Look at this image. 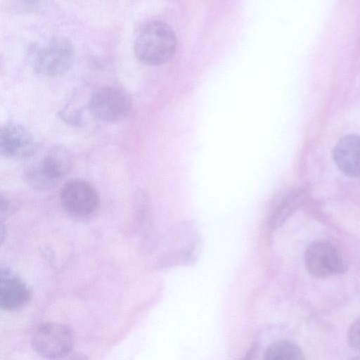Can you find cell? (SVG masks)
<instances>
[{"label":"cell","mask_w":360,"mask_h":360,"mask_svg":"<svg viewBox=\"0 0 360 360\" xmlns=\"http://www.w3.org/2000/svg\"><path fill=\"white\" fill-rule=\"evenodd\" d=\"M31 299V292L25 283L11 269L1 267V308L7 311H16L25 307Z\"/></svg>","instance_id":"cell-8"},{"label":"cell","mask_w":360,"mask_h":360,"mask_svg":"<svg viewBox=\"0 0 360 360\" xmlns=\"http://www.w3.org/2000/svg\"><path fill=\"white\" fill-rule=\"evenodd\" d=\"M304 355L295 343L288 340L277 341L271 344L264 353L266 360H302Z\"/></svg>","instance_id":"cell-11"},{"label":"cell","mask_w":360,"mask_h":360,"mask_svg":"<svg viewBox=\"0 0 360 360\" xmlns=\"http://www.w3.org/2000/svg\"><path fill=\"white\" fill-rule=\"evenodd\" d=\"M74 60L75 49L72 42L67 38L57 37L38 53L34 68L41 76L56 77L68 72Z\"/></svg>","instance_id":"cell-4"},{"label":"cell","mask_w":360,"mask_h":360,"mask_svg":"<svg viewBox=\"0 0 360 360\" xmlns=\"http://www.w3.org/2000/svg\"><path fill=\"white\" fill-rule=\"evenodd\" d=\"M75 337L72 329L63 323L48 322L39 325L31 335V346L39 355L60 359L72 351Z\"/></svg>","instance_id":"cell-2"},{"label":"cell","mask_w":360,"mask_h":360,"mask_svg":"<svg viewBox=\"0 0 360 360\" xmlns=\"http://www.w3.org/2000/svg\"><path fill=\"white\" fill-rule=\"evenodd\" d=\"M59 195L63 209L75 217H86L94 214L100 203L96 188L81 179L66 181L61 187Z\"/></svg>","instance_id":"cell-5"},{"label":"cell","mask_w":360,"mask_h":360,"mask_svg":"<svg viewBox=\"0 0 360 360\" xmlns=\"http://www.w3.org/2000/svg\"><path fill=\"white\" fill-rule=\"evenodd\" d=\"M176 49L175 33L162 21H153L143 26L134 43L136 57L148 65L167 63L174 56Z\"/></svg>","instance_id":"cell-1"},{"label":"cell","mask_w":360,"mask_h":360,"mask_svg":"<svg viewBox=\"0 0 360 360\" xmlns=\"http://www.w3.org/2000/svg\"><path fill=\"white\" fill-rule=\"evenodd\" d=\"M347 339L350 347L360 353V316L350 326L347 333Z\"/></svg>","instance_id":"cell-13"},{"label":"cell","mask_w":360,"mask_h":360,"mask_svg":"<svg viewBox=\"0 0 360 360\" xmlns=\"http://www.w3.org/2000/svg\"><path fill=\"white\" fill-rule=\"evenodd\" d=\"M333 159L338 169L351 177L360 176V136L348 134L341 138L333 149Z\"/></svg>","instance_id":"cell-9"},{"label":"cell","mask_w":360,"mask_h":360,"mask_svg":"<svg viewBox=\"0 0 360 360\" xmlns=\"http://www.w3.org/2000/svg\"><path fill=\"white\" fill-rule=\"evenodd\" d=\"M37 148L32 133L23 125L9 122L1 127L0 152L7 158L22 159L32 156Z\"/></svg>","instance_id":"cell-7"},{"label":"cell","mask_w":360,"mask_h":360,"mask_svg":"<svg viewBox=\"0 0 360 360\" xmlns=\"http://www.w3.org/2000/svg\"><path fill=\"white\" fill-rule=\"evenodd\" d=\"M132 103L122 89L106 86L95 91L88 102V108L96 119L106 123L124 120L131 110Z\"/></svg>","instance_id":"cell-3"},{"label":"cell","mask_w":360,"mask_h":360,"mask_svg":"<svg viewBox=\"0 0 360 360\" xmlns=\"http://www.w3.org/2000/svg\"><path fill=\"white\" fill-rule=\"evenodd\" d=\"M304 264L308 272L317 278H327L347 269L340 251L326 241H316L308 246L304 253Z\"/></svg>","instance_id":"cell-6"},{"label":"cell","mask_w":360,"mask_h":360,"mask_svg":"<svg viewBox=\"0 0 360 360\" xmlns=\"http://www.w3.org/2000/svg\"><path fill=\"white\" fill-rule=\"evenodd\" d=\"M39 163L51 177L59 181L71 170L73 157L68 148L58 145L49 149Z\"/></svg>","instance_id":"cell-10"},{"label":"cell","mask_w":360,"mask_h":360,"mask_svg":"<svg viewBox=\"0 0 360 360\" xmlns=\"http://www.w3.org/2000/svg\"><path fill=\"white\" fill-rule=\"evenodd\" d=\"M25 180L31 188L39 191H49L54 188L58 182L51 177L39 163L27 169L25 174Z\"/></svg>","instance_id":"cell-12"},{"label":"cell","mask_w":360,"mask_h":360,"mask_svg":"<svg viewBox=\"0 0 360 360\" xmlns=\"http://www.w3.org/2000/svg\"><path fill=\"white\" fill-rule=\"evenodd\" d=\"M13 207L11 199L6 196H4L2 194L0 198V213L1 216L3 217L8 214Z\"/></svg>","instance_id":"cell-14"}]
</instances>
